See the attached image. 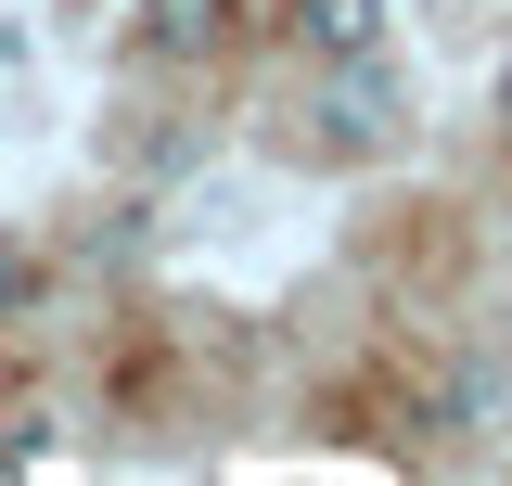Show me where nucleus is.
Wrapping results in <instances>:
<instances>
[{"mask_svg": "<svg viewBox=\"0 0 512 486\" xmlns=\"http://www.w3.org/2000/svg\"><path fill=\"white\" fill-rule=\"evenodd\" d=\"M141 52H167V64L218 52V0H141Z\"/></svg>", "mask_w": 512, "mask_h": 486, "instance_id": "3", "label": "nucleus"}, {"mask_svg": "<svg viewBox=\"0 0 512 486\" xmlns=\"http://www.w3.org/2000/svg\"><path fill=\"white\" fill-rule=\"evenodd\" d=\"M295 52H320V64L384 52V0H295Z\"/></svg>", "mask_w": 512, "mask_h": 486, "instance_id": "2", "label": "nucleus"}, {"mask_svg": "<svg viewBox=\"0 0 512 486\" xmlns=\"http://www.w3.org/2000/svg\"><path fill=\"white\" fill-rule=\"evenodd\" d=\"M0 307H26V256H0Z\"/></svg>", "mask_w": 512, "mask_h": 486, "instance_id": "4", "label": "nucleus"}, {"mask_svg": "<svg viewBox=\"0 0 512 486\" xmlns=\"http://www.w3.org/2000/svg\"><path fill=\"white\" fill-rule=\"evenodd\" d=\"M500 116H512V64H500Z\"/></svg>", "mask_w": 512, "mask_h": 486, "instance_id": "5", "label": "nucleus"}, {"mask_svg": "<svg viewBox=\"0 0 512 486\" xmlns=\"http://www.w3.org/2000/svg\"><path fill=\"white\" fill-rule=\"evenodd\" d=\"M372 64H384V52H359V64H346V77H333V90H320V103H308V116H320V141H333V154H384V141H397V90H384Z\"/></svg>", "mask_w": 512, "mask_h": 486, "instance_id": "1", "label": "nucleus"}]
</instances>
